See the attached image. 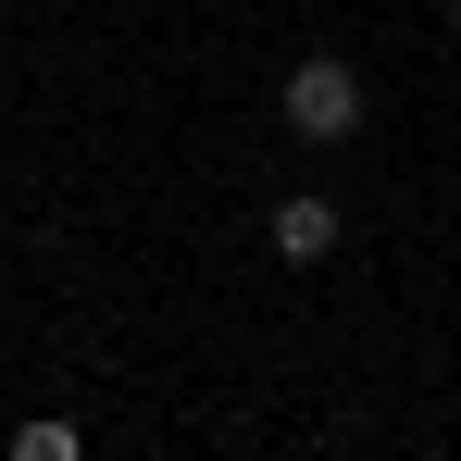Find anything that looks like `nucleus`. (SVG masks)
Masks as SVG:
<instances>
[{"label": "nucleus", "instance_id": "2", "mask_svg": "<svg viewBox=\"0 0 461 461\" xmlns=\"http://www.w3.org/2000/svg\"><path fill=\"white\" fill-rule=\"evenodd\" d=\"M275 262H337V200H324V187L275 200Z\"/></svg>", "mask_w": 461, "mask_h": 461}, {"label": "nucleus", "instance_id": "3", "mask_svg": "<svg viewBox=\"0 0 461 461\" xmlns=\"http://www.w3.org/2000/svg\"><path fill=\"white\" fill-rule=\"evenodd\" d=\"M76 449H87V437H76V424H50V411L13 424V461H76Z\"/></svg>", "mask_w": 461, "mask_h": 461}, {"label": "nucleus", "instance_id": "1", "mask_svg": "<svg viewBox=\"0 0 461 461\" xmlns=\"http://www.w3.org/2000/svg\"><path fill=\"white\" fill-rule=\"evenodd\" d=\"M362 113H375V87L349 76L337 50L287 63V138H312V150H349V138H362Z\"/></svg>", "mask_w": 461, "mask_h": 461}, {"label": "nucleus", "instance_id": "4", "mask_svg": "<svg viewBox=\"0 0 461 461\" xmlns=\"http://www.w3.org/2000/svg\"><path fill=\"white\" fill-rule=\"evenodd\" d=\"M437 13H449V25H461V0H437Z\"/></svg>", "mask_w": 461, "mask_h": 461}]
</instances>
